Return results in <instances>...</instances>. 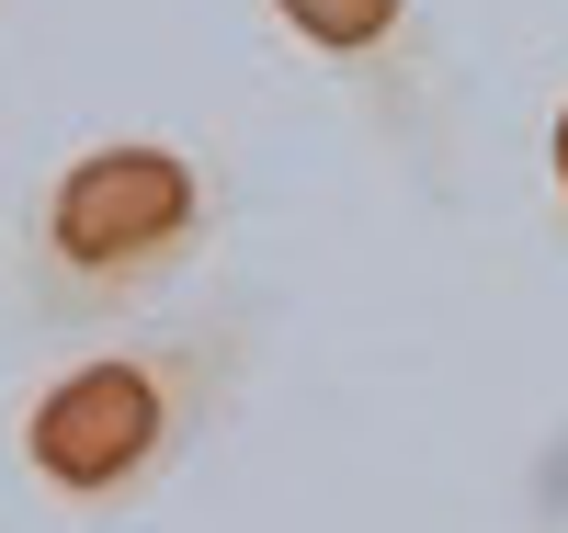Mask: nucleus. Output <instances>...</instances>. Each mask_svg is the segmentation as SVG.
Returning <instances> with one entry per match:
<instances>
[{"label": "nucleus", "instance_id": "nucleus-1", "mask_svg": "<svg viewBox=\"0 0 568 533\" xmlns=\"http://www.w3.org/2000/svg\"><path fill=\"white\" fill-rule=\"evenodd\" d=\"M251 363H262L251 307H160L125 329H80L12 386L0 454H12L45 522L103 533L125 511H149L205 454V431L240 409Z\"/></svg>", "mask_w": 568, "mask_h": 533}, {"label": "nucleus", "instance_id": "nucleus-3", "mask_svg": "<svg viewBox=\"0 0 568 533\" xmlns=\"http://www.w3.org/2000/svg\"><path fill=\"white\" fill-rule=\"evenodd\" d=\"M251 12L420 193H455V58L433 0H251Z\"/></svg>", "mask_w": 568, "mask_h": 533}, {"label": "nucleus", "instance_id": "nucleus-4", "mask_svg": "<svg viewBox=\"0 0 568 533\" xmlns=\"http://www.w3.org/2000/svg\"><path fill=\"white\" fill-rule=\"evenodd\" d=\"M535 160H546V216H557V238H568V80L546 91V125H535Z\"/></svg>", "mask_w": 568, "mask_h": 533}, {"label": "nucleus", "instance_id": "nucleus-2", "mask_svg": "<svg viewBox=\"0 0 568 533\" xmlns=\"http://www.w3.org/2000/svg\"><path fill=\"white\" fill-rule=\"evenodd\" d=\"M240 171L182 125H103L69 136L12 205V307L34 329H125L160 318L227 250Z\"/></svg>", "mask_w": 568, "mask_h": 533}]
</instances>
